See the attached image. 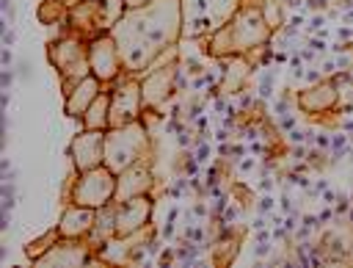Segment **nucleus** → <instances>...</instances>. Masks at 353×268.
Instances as JSON below:
<instances>
[{
    "label": "nucleus",
    "instance_id": "8",
    "mask_svg": "<svg viewBox=\"0 0 353 268\" xmlns=\"http://www.w3.org/2000/svg\"><path fill=\"white\" fill-rule=\"evenodd\" d=\"M176 66H179V58L171 61V64H163V66H154L149 69L146 75H141V91H143V111H157L163 108L176 86H174V77H176Z\"/></svg>",
    "mask_w": 353,
    "mask_h": 268
},
{
    "label": "nucleus",
    "instance_id": "19",
    "mask_svg": "<svg viewBox=\"0 0 353 268\" xmlns=\"http://www.w3.org/2000/svg\"><path fill=\"white\" fill-rule=\"evenodd\" d=\"M58 238H61L58 227H55V229H50L47 235H39V238H33V240L25 246V257H28L30 262H36V260H39V257H41V254H44V251H47V249H50V246H52Z\"/></svg>",
    "mask_w": 353,
    "mask_h": 268
},
{
    "label": "nucleus",
    "instance_id": "12",
    "mask_svg": "<svg viewBox=\"0 0 353 268\" xmlns=\"http://www.w3.org/2000/svg\"><path fill=\"white\" fill-rule=\"evenodd\" d=\"M116 235L119 238H127V235H135L141 229L149 227L152 221V210H154V202L149 193L143 196H132L127 202H116Z\"/></svg>",
    "mask_w": 353,
    "mask_h": 268
},
{
    "label": "nucleus",
    "instance_id": "11",
    "mask_svg": "<svg viewBox=\"0 0 353 268\" xmlns=\"http://www.w3.org/2000/svg\"><path fill=\"white\" fill-rule=\"evenodd\" d=\"M74 171H88L105 163V130H83L69 144Z\"/></svg>",
    "mask_w": 353,
    "mask_h": 268
},
{
    "label": "nucleus",
    "instance_id": "26",
    "mask_svg": "<svg viewBox=\"0 0 353 268\" xmlns=\"http://www.w3.org/2000/svg\"><path fill=\"white\" fill-rule=\"evenodd\" d=\"M146 3H152V0H127V8H141Z\"/></svg>",
    "mask_w": 353,
    "mask_h": 268
},
{
    "label": "nucleus",
    "instance_id": "7",
    "mask_svg": "<svg viewBox=\"0 0 353 268\" xmlns=\"http://www.w3.org/2000/svg\"><path fill=\"white\" fill-rule=\"evenodd\" d=\"M88 64H91V75H97L102 83H113L116 77L124 75L121 52H119L113 33L88 36Z\"/></svg>",
    "mask_w": 353,
    "mask_h": 268
},
{
    "label": "nucleus",
    "instance_id": "17",
    "mask_svg": "<svg viewBox=\"0 0 353 268\" xmlns=\"http://www.w3.org/2000/svg\"><path fill=\"white\" fill-rule=\"evenodd\" d=\"M110 91L102 88V94L91 102V108L83 116V127L85 130H108L110 127Z\"/></svg>",
    "mask_w": 353,
    "mask_h": 268
},
{
    "label": "nucleus",
    "instance_id": "1",
    "mask_svg": "<svg viewBox=\"0 0 353 268\" xmlns=\"http://www.w3.org/2000/svg\"><path fill=\"white\" fill-rule=\"evenodd\" d=\"M127 75H146L157 55L176 47L182 39V0H152L141 8H127L110 30Z\"/></svg>",
    "mask_w": 353,
    "mask_h": 268
},
{
    "label": "nucleus",
    "instance_id": "15",
    "mask_svg": "<svg viewBox=\"0 0 353 268\" xmlns=\"http://www.w3.org/2000/svg\"><path fill=\"white\" fill-rule=\"evenodd\" d=\"M94 221H97V210L94 207H83V204L69 202L55 227H58L61 238H88Z\"/></svg>",
    "mask_w": 353,
    "mask_h": 268
},
{
    "label": "nucleus",
    "instance_id": "4",
    "mask_svg": "<svg viewBox=\"0 0 353 268\" xmlns=\"http://www.w3.org/2000/svg\"><path fill=\"white\" fill-rule=\"evenodd\" d=\"M243 0H182V39H207L226 25Z\"/></svg>",
    "mask_w": 353,
    "mask_h": 268
},
{
    "label": "nucleus",
    "instance_id": "9",
    "mask_svg": "<svg viewBox=\"0 0 353 268\" xmlns=\"http://www.w3.org/2000/svg\"><path fill=\"white\" fill-rule=\"evenodd\" d=\"M97 251L91 249V243L85 238H58L33 265L44 268V265H66V268H77L85 265L88 260H94Z\"/></svg>",
    "mask_w": 353,
    "mask_h": 268
},
{
    "label": "nucleus",
    "instance_id": "3",
    "mask_svg": "<svg viewBox=\"0 0 353 268\" xmlns=\"http://www.w3.org/2000/svg\"><path fill=\"white\" fill-rule=\"evenodd\" d=\"M152 155V138L146 130V122H130L121 127L105 130V166L116 174L135 166L138 160H146Z\"/></svg>",
    "mask_w": 353,
    "mask_h": 268
},
{
    "label": "nucleus",
    "instance_id": "18",
    "mask_svg": "<svg viewBox=\"0 0 353 268\" xmlns=\"http://www.w3.org/2000/svg\"><path fill=\"white\" fill-rule=\"evenodd\" d=\"M127 14V0H99V8H97V30L99 33H110L121 17Z\"/></svg>",
    "mask_w": 353,
    "mask_h": 268
},
{
    "label": "nucleus",
    "instance_id": "2",
    "mask_svg": "<svg viewBox=\"0 0 353 268\" xmlns=\"http://www.w3.org/2000/svg\"><path fill=\"white\" fill-rule=\"evenodd\" d=\"M270 33L273 28L262 14V3H243L234 11V17L215 33H210L204 41L212 58H248L254 50H262L268 44Z\"/></svg>",
    "mask_w": 353,
    "mask_h": 268
},
{
    "label": "nucleus",
    "instance_id": "24",
    "mask_svg": "<svg viewBox=\"0 0 353 268\" xmlns=\"http://www.w3.org/2000/svg\"><path fill=\"white\" fill-rule=\"evenodd\" d=\"M317 218H320V224H325V221H331V218H334V210H331V207H325V210H323Z\"/></svg>",
    "mask_w": 353,
    "mask_h": 268
},
{
    "label": "nucleus",
    "instance_id": "21",
    "mask_svg": "<svg viewBox=\"0 0 353 268\" xmlns=\"http://www.w3.org/2000/svg\"><path fill=\"white\" fill-rule=\"evenodd\" d=\"M256 210H259V213H270V210H273V199H270V196H262L259 204H256Z\"/></svg>",
    "mask_w": 353,
    "mask_h": 268
},
{
    "label": "nucleus",
    "instance_id": "6",
    "mask_svg": "<svg viewBox=\"0 0 353 268\" xmlns=\"http://www.w3.org/2000/svg\"><path fill=\"white\" fill-rule=\"evenodd\" d=\"M143 119V91H141V77L135 75H121L110 83V127H121L130 122Z\"/></svg>",
    "mask_w": 353,
    "mask_h": 268
},
{
    "label": "nucleus",
    "instance_id": "16",
    "mask_svg": "<svg viewBox=\"0 0 353 268\" xmlns=\"http://www.w3.org/2000/svg\"><path fill=\"white\" fill-rule=\"evenodd\" d=\"M116 202H110V204H105V207H99L97 210V221H94V227H91V232H88V243H91V249L97 251L105 240H110L113 235H116Z\"/></svg>",
    "mask_w": 353,
    "mask_h": 268
},
{
    "label": "nucleus",
    "instance_id": "25",
    "mask_svg": "<svg viewBox=\"0 0 353 268\" xmlns=\"http://www.w3.org/2000/svg\"><path fill=\"white\" fill-rule=\"evenodd\" d=\"M251 169H254V160H251V157L240 160V171H251Z\"/></svg>",
    "mask_w": 353,
    "mask_h": 268
},
{
    "label": "nucleus",
    "instance_id": "10",
    "mask_svg": "<svg viewBox=\"0 0 353 268\" xmlns=\"http://www.w3.org/2000/svg\"><path fill=\"white\" fill-rule=\"evenodd\" d=\"M295 102L309 116H323V113L336 111V105H339V83H336V77H323L317 83H309L303 91H298Z\"/></svg>",
    "mask_w": 353,
    "mask_h": 268
},
{
    "label": "nucleus",
    "instance_id": "5",
    "mask_svg": "<svg viewBox=\"0 0 353 268\" xmlns=\"http://www.w3.org/2000/svg\"><path fill=\"white\" fill-rule=\"evenodd\" d=\"M66 199L83 207H94V210L116 202V171H110L105 163L88 171H74Z\"/></svg>",
    "mask_w": 353,
    "mask_h": 268
},
{
    "label": "nucleus",
    "instance_id": "22",
    "mask_svg": "<svg viewBox=\"0 0 353 268\" xmlns=\"http://www.w3.org/2000/svg\"><path fill=\"white\" fill-rule=\"evenodd\" d=\"M323 22H325V19H323L320 14H314V17H309V28H312V30H317V28H323Z\"/></svg>",
    "mask_w": 353,
    "mask_h": 268
},
{
    "label": "nucleus",
    "instance_id": "23",
    "mask_svg": "<svg viewBox=\"0 0 353 268\" xmlns=\"http://www.w3.org/2000/svg\"><path fill=\"white\" fill-rule=\"evenodd\" d=\"M11 77H14V75H11V69L6 66V69H3V91H8V86H11Z\"/></svg>",
    "mask_w": 353,
    "mask_h": 268
},
{
    "label": "nucleus",
    "instance_id": "27",
    "mask_svg": "<svg viewBox=\"0 0 353 268\" xmlns=\"http://www.w3.org/2000/svg\"><path fill=\"white\" fill-rule=\"evenodd\" d=\"M323 199H325V204H334V202H336V193H334V191H325Z\"/></svg>",
    "mask_w": 353,
    "mask_h": 268
},
{
    "label": "nucleus",
    "instance_id": "13",
    "mask_svg": "<svg viewBox=\"0 0 353 268\" xmlns=\"http://www.w3.org/2000/svg\"><path fill=\"white\" fill-rule=\"evenodd\" d=\"M152 185H154L152 157L138 160L135 166H130L121 174H116V202H127L132 196H143V193L152 191Z\"/></svg>",
    "mask_w": 353,
    "mask_h": 268
},
{
    "label": "nucleus",
    "instance_id": "14",
    "mask_svg": "<svg viewBox=\"0 0 353 268\" xmlns=\"http://www.w3.org/2000/svg\"><path fill=\"white\" fill-rule=\"evenodd\" d=\"M102 94V80L97 75H85L72 91L63 94V111L69 119H83L85 111L91 108V102Z\"/></svg>",
    "mask_w": 353,
    "mask_h": 268
},
{
    "label": "nucleus",
    "instance_id": "20",
    "mask_svg": "<svg viewBox=\"0 0 353 268\" xmlns=\"http://www.w3.org/2000/svg\"><path fill=\"white\" fill-rule=\"evenodd\" d=\"M350 196H345V193H336V213H347L350 210Z\"/></svg>",
    "mask_w": 353,
    "mask_h": 268
},
{
    "label": "nucleus",
    "instance_id": "28",
    "mask_svg": "<svg viewBox=\"0 0 353 268\" xmlns=\"http://www.w3.org/2000/svg\"><path fill=\"white\" fill-rule=\"evenodd\" d=\"M3 64H6V66H8V64H11V50H8V47H6V50H3Z\"/></svg>",
    "mask_w": 353,
    "mask_h": 268
}]
</instances>
